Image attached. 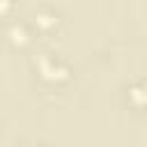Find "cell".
Wrapping results in <instances>:
<instances>
[{
	"label": "cell",
	"mask_w": 147,
	"mask_h": 147,
	"mask_svg": "<svg viewBox=\"0 0 147 147\" xmlns=\"http://www.w3.org/2000/svg\"><path fill=\"white\" fill-rule=\"evenodd\" d=\"M11 34H14L16 41H23V39H25V30H23L21 25H11Z\"/></svg>",
	"instance_id": "6da1fadb"
},
{
	"label": "cell",
	"mask_w": 147,
	"mask_h": 147,
	"mask_svg": "<svg viewBox=\"0 0 147 147\" xmlns=\"http://www.w3.org/2000/svg\"><path fill=\"white\" fill-rule=\"evenodd\" d=\"M37 18H39V23H41V25H48L53 16H51V14H37Z\"/></svg>",
	"instance_id": "7a4b0ae2"
}]
</instances>
